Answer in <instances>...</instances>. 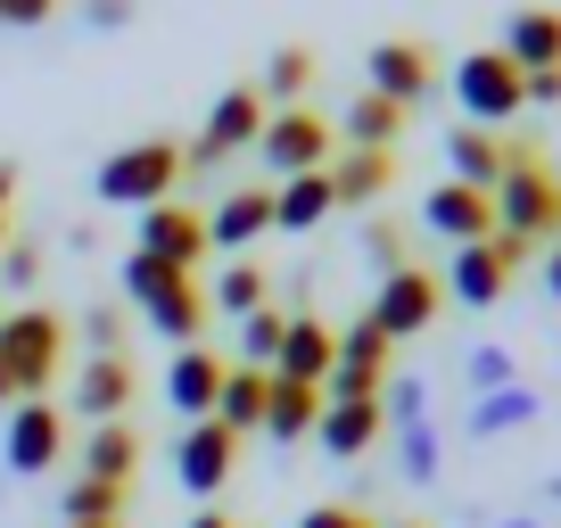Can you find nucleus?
<instances>
[{
	"mask_svg": "<svg viewBox=\"0 0 561 528\" xmlns=\"http://www.w3.org/2000/svg\"><path fill=\"white\" fill-rule=\"evenodd\" d=\"M495 231H512V240L528 248H553L561 240V182L545 174L537 141H504V182H495Z\"/></svg>",
	"mask_w": 561,
	"mask_h": 528,
	"instance_id": "nucleus-1",
	"label": "nucleus"
},
{
	"mask_svg": "<svg viewBox=\"0 0 561 528\" xmlns=\"http://www.w3.org/2000/svg\"><path fill=\"white\" fill-rule=\"evenodd\" d=\"M124 298L140 306V322L158 338H174V347H198V331H207V289H198V273H174V264H158V256H124Z\"/></svg>",
	"mask_w": 561,
	"mask_h": 528,
	"instance_id": "nucleus-2",
	"label": "nucleus"
},
{
	"mask_svg": "<svg viewBox=\"0 0 561 528\" xmlns=\"http://www.w3.org/2000/svg\"><path fill=\"white\" fill-rule=\"evenodd\" d=\"M182 141H124V149H107L100 158V174H91V191L107 198V207H165V191L182 182Z\"/></svg>",
	"mask_w": 561,
	"mask_h": 528,
	"instance_id": "nucleus-3",
	"label": "nucleus"
},
{
	"mask_svg": "<svg viewBox=\"0 0 561 528\" xmlns=\"http://www.w3.org/2000/svg\"><path fill=\"white\" fill-rule=\"evenodd\" d=\"M58 355H67V322L42 314V306H25V314H0V388L9 397H42L58 371Z\"/></svg>",
	"mask_w": 561,
	"mask_h": 528,
	"instance_id": "nucleus-4",
	"label": "nucleus"
},
{
	"mask_svg": "<svg viewBox=\"0 0 561 528\" xmlns=\"http://www.w3.org/2000/svg\"><path fill=\"white\" fill-rule=\"evenodd\" d=\"M455 107H462V124H479V133H504L512 116H520V67H512L504 50H471L455 67Z\"/></svg>",
	"mask_w": 561,
	"mask_h": 528,
	"instance_id": "nucleus-5",
	"label": "nucleus"
},
{
	"mask_svg": "<svg viewBox=\"0 0 561 528\" xmlns=\"http://www.w3.org/2000/svg\"><path fill=\"white\" fill-rule=\"evenodd\" d=\"M438 306H446V289H438V273H421V264H397V273H380V289H371V331L397 347V338H421L430 322H438Z\"/></svg>",
	"mask_w": 561,
	"mask_h": 528,
	"instance_id": "nucleus-6",
	"label": "nucleus"
},
{
	"mask_svg": "<svg viewBox=\"0 0 561 528\" xmlns=\"http://www.w3.org/2000/svg\"><path fill=\"white\" fill-rule=\"evenodd\" d=\"M264 165H273V182H298V174H322L331 165V124L314 116V107H273L256 133Z\"/></svg>",
	"mask_w": 561,
	"mask_h": 528,
	"instance_id": "nucleus-7",
	"label": "nucleus"
},
{
	"mask_svg": "<svg viewBox=\"0 0 561 528\" xmlns=\"http://www.w3.org/2000/svg\"><path fill=\"white\" fill-rule=\"evenodd\" d=\"M58 455H67V422H58V405H42V397L9 405V429H0V471H9V479H34V471H58Z\"/></svg>",
	"mask_w": 561,
	"mask_h": 528,
	"instance_id": "nucleus-8",
	"label": "nucleus"
},
{
	"mask_svg": "<svg viewBox=\"0 0 561 528\" xmlns=\"http://www.w3.org/2000/svg\"><path fill=\"white\" fill-rule=\"evenodd\" d=\"M388 364H397V347H388L371 322H347V331H339V364H331V380H322V405L380 397V388H388Z\"/></svg>",
	"mask_w": 561,
	"mask_h": 528,
	"instance_id": "nucleus-9",
	"label": "nucleus"
},
{
	"mask_svg": "<svg viewBox=\"0 0 561 528\" xmlns=\"http://www.w3.org/2000/svg\"><path fill=\"white\" fill-rule=\"evenodd\" d=\"M264 116H273V107H264V91H224V100L207 107V133H198L182 158H191V165H224L231 149H256Z\"/></svg>",
	"mask_w": 561,
	"mask_h": 528,
	"instance_id": "nucleus-10",
	"label": "nucleus"
},
{
	"mask_svg": "<svg viewBox=\"0 0 561 528\" xmlns=\"http://www.w3.org/2000/svg\"><path fill=\"white\" fill-rule=\"evenodd\" d=\"M133 256H158V264H174V273H198V264H207V215H191V207H140Z\"/></svg>",
	"mask_w": 561,
	"mask_h": 528,
	"instance_id": "nucleus-11",
	"label": "nucleus"
},
{
	"mask_svg": "<svg viewBox=\"0 0 561 528\" xmlns=\"http://www.w3.org/2000/svg\"><path fill=\"white\" fill-rule=\"evenodd\" d=\"M231 462H240V438H231L224 422H191L174 446V479L198 495V504H215V487L231 479Z\"/></svg>",
	"mask_w": 561,
	"mask_h": 528,
	"instance_id": "nucleus-12",
	"label": "nucleus"
},
{
	"mask_svg": "<svg viewBox=\"0 0 561 528\" xmlns=\"http://www.w3.org/2000/svg\"><path fill=\"white\" fill-rule=\"evenodd\" d=\"M421 223L438 231L446 248H479V240H495V198L462 191V182H438V191L421 198Z\"/></svg>",
	"mask_w": 561,
	"mask_h": 528,
	"instance_id": "nucleus-13",
	"label": "nucleus"
},
{
	"mask_svg": "<svg viewBox=\"0 0 561 528\" xmlns=\"http://www.w3.org/2000/svg\"><path fill=\"white\" fill-rule=\"evenodd\" d=\"M224 355L215 347H174V364H165V405L182 413V422H215V397H224Z\"/></svg>",
	"mask_w": 561,
	"mask_h": 528,
	"instance_id": "nucleus-14",
	"label": "nucleus"
},
{
	"mask_svg": "<svg viewBox=\"0 0 561 528\" xmlns=\"http://www.w3.org/2000/svg\"><path fill=\"white\" fill-rule=\"evenodd\" d=\"M339 364V331L322 314H289V331H280V355H273V380H298V388H322Z\"/></svg>",
	"mask_w": 561,
	"mask_h": 528,
	"instance_id": "nucleus-15",
	"label": "nucleus"
},
{
	"mask_svg": "<svg viewBox=\"0 0 561 528\" xmlns=\"http://www.w3.org/2000/svg\"><path fill=\"white\" fill-rule=\"evenodd\" d=\"M364 74H371V91H380L388 107H413V100H430V83H438V58L421 50V42H380V50L364 58Z\"/></svg>",
	"mask_w": 561,
	"mask_h": 528,
	"instance_id": "nucleus-16",
	"label": "nucleus"
},
{
	"mask_svg": "<svg viewBox=\"0 0 561 528\" xmlns=\"http://www.w3.org/2000/svg\"><path fill=\"white\" fill-rule=\"evenodd\" d=\"M495 50H504L520 74H553L561 67V9H512V25H504Z\"/></svg>",
	"mask_w": 561,
	"mask_h": 528,
	"instance_id": "nucleus-17",
	"label": "nucleus"
},
{
	"mask_svg": "<svg viewBox=\"0 0 561 528\" xmlns=\"http://www.w3.org/2000/svg\"><path fill=\"white\" fill-rule=\"evenodd\" d=\"M133 397H140V371L124 364V355H91V364L75 371V405H83L91 422H124Z\"/></svg>",
	"mask_w": 561,
	"mask_h": 528,
	"instance_id": "nucleus-18",
	"label": "nucleus"
},
{
	"mask_svg": "<svg viewBox=\"0 0 561 528\" xmlns=\"http://www.w3.org/2000/svg\"><path fill=\"white\" fill-rule=\"evenodd\" d=\"M446 182H462V191H495V182H504V133L455 124V133H446Z\"/></svg>",
	"mask_w": 561,
	"mask_h": 528,
	"instance_id": "nucleus-19",
	"label": "nucleus"
},
{
	"mask_svg": "<svg viewBox=\"0 0 561 528\" xmlns=\"http://www.w3.org/2000/svg\"><path fill=\"white\" fill-rule=\"evenodd\" d=\"M133 471H140V429L133 422H100L83 438V455H75V479H100V487H124Z\"/></svg>",
	"mask_w": 561,
	"mask_h": 528,
	"instance_id": "nucleus-20",
	"label": "nucleus"
},
{
	"mask_svg": "<svg viewBox=\"0 0 561 528\" xmlns=\"http://www.w3.org/2000/svg\"><path fill=\"white\" fill-rule=\"evenodd\" d=\"M438 289H446L455 306H495V298L512 289V273L495 264V248L479 240V248H455V256H446V282H438Z\"/></svg>",
	"mask_w": 561,
	"mask_h": 528,
	"instance_id": "nucleus-21",
	"label": "nucleus"
},
{
	"mask_svg": "<svg viewBox=\"0 0 561 528\" xmlns=\"http://www.w3.org/2000/svg\"><path fill=\"white\" fill-rule=\"evenodd\" d=\"M545 413V397L528 380L495 388V397H471V413H462V438H504V429H528Z\"/></svg>",
	"mask_w": 561,
	"mask_h": 528,
	"instance_id": "nucleus-22",
	"label": "nucleus"
},
{
	"mask_svg": "<svg viewBox=\"0 0 561 528\" xmlns=\"http://www.w3.org/2000/svg\"><path fill=\"white\" fill-rule=\"evenodd\" d=\"M273 231V191H231V198H215V215H207V248H248V240H264Z\"/></svg>",
	"mask_w": 561,
	"mask_h": 528,
	"instance_id": "nucleus-23",
	"label": "nucleus"
},
{
	"mask_svg": "<svg viewBox=\"0 0 561 528\" xmlns=\"http://www.w3.org/2000/svg\"><path fill=\"white\" fill-rule=\"evenodd\" d=\"M331 207H339L331 165H322V174H298V182H273V231H314Z\"/></svg>",
	"mask_w": 561,
	"mask_h": 528,
	"instance_id": "nucleus-24",
	"label": "nucleus"
},
{
	"mask_svg": "<svg viewBox=\"0 0 561 528\" xmlns=\"http://www.w3.org/2000/svg\"><path fill=\"white\" fill-rule=\"evenodd\" d=\"M388 182H397V158H388V149H347V158H331L339 207H371V198H388Z\"/></svg>",
	"mask_w": 561,
	"mask_h": 528,
	"instance_id": "nucleus-25",
	"label": "nucleus"
},
{
	"mask_svg": "<svg viewBox=\"0 0 561 528\" xmlns=\"http://www.w3.org/2000/svg\"><path fill=\"white\" fill-rule=\"evenodd\" d=\"M264 397H273V371L231 364L224 371V397H215V422H224L231 438H248V429H264Z\"/></svg>",
	"mask_w": 561,
	"mask_h": 528,
	"instance_id": "nucleus-26",
	"label": "nucleus"
},
{
	"mask_svg": "<svg viewBox=\"0 0 561 528\" xmlns=\"http://www.w3.org/2000/svg\"><path fill=\"white\" fill-rule=\"evenodd\" d=\"M388 429V413H380V397H355V405H322V422H314V438L331 446V455H364L371 438Z\"/></svg>",
	"mask_w": 561,
	"mask_h": 528,
	"instance_id": "nucleus-27",
	"label": "nucleus"
},
{
	"mask_svg": "<svg viewBox=\"0 0 561 528\" xmlns=\"http://www.w3.org/2000/svg\"><path fill=\"white\" fill-rule=\"evenodd\" d=\"M314 422H322V388L273 380V397H264V438H273V446H298Z\"/></svg>",
	"mask_w": 561,
	"mask_h": 528,
	"instance_id": "nucleus-28",
	"label": "nucleus"
},
{
	"mask_svg": "<svg viewBox=\"0 0 561 528\" xmlns=\"http://www.w3.org/2000/svg\"><path fill=\"white\" fill-rule=\"evenodd\" d=\"M339 124H347V141H355V149H388V141L404 133V107H388L380 91H355Z\"/></svg>",
	"mask_w": 561,
	"mask_h": 528,
	"instance_id": "nucleus-29",
	"label": "nucleus"
},
{
	"mask_svg": "<svg viewBox=\"0 0 561 528\" xmlns=\"http://www.w3.org/2000/svg\"><path fill=\"white\" fill-rule=\"evenodd\" d=\"M215 306H224V314H256V306H273V273H264L256 256H231L224 282H215Z\"/></svg>",
	"mask_w": 561,
	"mask_h": 528,
	"instance_id": "nucleus-30",
	"label": "nucleus"
},
{
	"mask_svg": "<svg viewBox=\"0 0 561 528\" xmlns=\"http://www.w3.org/2000/svg\"><path fill=\"white\" fill-rule=\"evenodd\" d=\"M67 528H124V487H100V479H75L67 487Z\"/></svg>",
	"mask_w": 561,
	"mask_h": 528,
	"instance_id": "nucleus-31",
	"label": "nucleus"
},
{
	"mask_svg": "<svg viewBox=\"0 0 561 528\" xmlns=\"http://www.w3.org/2000/svg\"><path fill=\"white\" fill-rule=\"evenodd\" d=\"M306 83H314V50H298V42H289V50L264 58V100L298 107V100H306Z\"/></svg>",
	"mask_w": 561,
	"mask_h": 528,
	"instance_id": "nucleus-32",
	"label": "nucleus"
},
{
	"mask_svg": "<svg viewBox=\"0 0 561 528\" xmlns=\"http://www.w3.org/2000/svg\"><path fill=\"white\" fill-rule=\"evenodd\" d=\"M280 331H289V314H280V306H256V314H240V364H248V371H273Z\"/></svg>",
	"mask_w": 561,
	"mask_h": 528,
	"instance_id": "nucleus-33",
	"label": "nucleus"
},
{
	"mask_svg": "<svg viewBox=\"0 0 561 528\" xmlns=\"http://www.w3.org/2000/svg\"><path fill=\"white\" fill-rule=\"evenodd\" d=\"M380 413H388V422H430V380H421V371H404V380H388L380 388Z\"/></svg>",
	"mask_w": 561,
	"mask_h": 528,
	"instance_id": "nucleus-34",
	"label": "nucleus"
},
{
	"mask_svg": "<svg viewBox=\"0 0 561 528\" xmlns=\"http://www.w3.org/2000/svg\"><path fill=\"white\" fill-rule=\"evenodd\" d=\"M397 462H404V479H438V429H430V422H404L397 429Z\"/></svg>",
	"mask_w": 561,
	"mask_h": 528,
	"instance_id": "nucleus-35",
	"label": "nucleus"
},
{
	"mask_svg": "<svg viewBox=\"0 0 561 528\" xmlns=\"http://www.w3.org/2000/svg\"><path fill=\"white\" fill-rule=\"evenodd\" d=\"M462 380H471V397H495V388H512L520 371H512L504 347H471V364H462Z\"/></svg>",
	"mask_w": 561,
	"mask_h": 528,
	"instance_id": "nucleus-36",
	"label": "nucleus"
},
{
	"mask_svg": "<svg viewBox=\"0 0 561 528\" xmlns=\"http://www.w3.org/2000/svg\"><path fill=\"white\" fill-rule=\"evenodd\" d=\"M83 331H91V355H124V314L116 306H91Z\"/></svg>",
	"mask_w": 561,
	"mask_h": 528,
	"instance_id": "nucleus-37",
	"label": "nucleus"
},
{
	"mask_svg": "<svg viewBox=\"0 0 561 528\" xmlns=\"http://www.w3.org/2000/svg\"><path fill=\"white\" fill-rule=\"evenodd\" d=\"M0 273H9V289H34L42 282V256L25 240H9V248H0Z\"/></svg>",
	"mask_w": 561,
	"mask_h": 528,
	"instance_id": "nucleus-38",
	"label": "nucleus"
},
{
	"mask_svg": "<svg viewBox=\"0 0 561 528\" xmlns=\"http://www.w3.org/2000/svg\"><path fill=\"white\" fill-rule=\"evenodd\" d=\"M364 256L380 264V273H397V264H404V240H397V223H371V231H364Z\"/></svg>",
	"mask_w": 561,
	"mask_h": 528,
	"instance_id": "nucleus-39",
	"label": "nucleus"
},
{
	"mask_svg": "<svg viewBox=\"0 0 561 528\" xmlns=\"http://www.w3.org/2000/svg\"><path fill=\"white\" fill-rule=\"evenodd\" d=\"M298 528H380V520H371V512H355V504H314Z\"/></svg>",
	"mask_w": 561,
	"mask_h": 528,
	"instance_id": "nucleus-40",
	"label": "nucleus"
},
{
	"mask_svg": "<svg viewBox=\"0 0 561 528\" xmlns=\"http://www.w3.org/2000/svg\"><path fill=\"white\" fill-rule=\"evenodd\" d=\"M83 25L91 34H116V25H133V0H83Z\"/></svg>",
	"mask_w": 561,
	"mask_h": 528,
	"instance_id": "nucleus-41",
	"label": "nucleus"
},
{
	"mask_svg": "<svg viewBox=\"0 0 561 528\" xmlns=\"http://www.w3.org/2000/svg\"><path fill=\"white\" fill-rule=\"evenodd\" d=\"M58 0H0V25H42Z\"/></svg>",
	"mask_w": 561,
	"mask_h": 528,
	"instance_id": "nucleus-42",
	"label": "nucleus"
},
{
	"mask_svg": "<svg viewBox=\"0 0 561 528\" xmlns=\"http://www.w3.org/2000/svg\"><path fill=\"white\" fill-rule=\"evenodd\" d=\"M488 248H495V264H504V273H520V264H528V256H537V248H528V240H512V231H495V240H488Z\"/></svg>",
	"mask_w": 561,
	"mask_h": 528,
	"instance_id": "nucleus-43",
	"label": "nucleus"
},
{
	"mask_svg": "<svg viewBox=\"0 0 561 528\" xmlns=\"http://www.w3.org/2000/svg\"><path fill=\"white\" fill-rule=\"evenodd\" d=\"M520 100H537V107H553V100H561V67H553V74H520Z\"/></svg>",
	"mask_w": 561,
	"mask_h": 528,
	"instance_id": "nucleus-44",
	"label": "nucleus"
},
{
	"mask_svg": "<svg viewBox=\"0 0 561 528\" xmlns=\"http://www.w3.org/2000/svg\"><path fill=\"white\" fill-rule=\"evenodd\" d=\"M545 298H561V240L545 248Z\"/></svg>",
	"mask_w": 561,
	"mask_h": 528,
	"instance_id": "nucleus-45",
	"label": "nucleus"
},
{
	"mask_svg": "<svg viewBox=\"0 0 561 528\" xmlns=\"http://www.w3.org/2000/svg\"><path fill=\"white\" fill-rule=\"evenodd\" d=\"M182 528H231V520H224V512H215V504H198V512H191V520H182Z\"/></svg>",
	"mask_w": 561,
	"mask_h": 528,
	"instance_id": "nucleus-46",
	"label": "nucleus"
},
{
	"mask_svg": "<svg viewBox=\"0 0 561 528\" xmlns=\"http://www.w3.org/2000/svg\"><path fill=\"white\" fill-rule=\"evenodd\" d=\"M9 198H18V174H9V165H0V223H9Z\"/></svg>",
	"mask_w": 561,
	"mask_h": 528,
	"instance_id": "nucleus-47",
	"label": "nucleus"
},
{
	"mask_svg": "<svg viewBox=\"0 0 561 528\" xmlns=\"http://www.w3.org/2000/svg\"><path fill=\"white\" fill-rule=\"evenodd\" d=\"M495 528H545V520H528V512H512V520H495Z\"/></svg>",
	"mask_w": 561,
	"mask_h": 528,
	"instance_id": "nucleus-48",
	"label": "nucleus"
},
{
	"mask_svg": "<svg viewBox=\"0 0 561 528\" xmlns=\"http://www.w3.org/2000/svg\"><path fill=\"white\" fill-rule=\"evenodd\" d=\"M545 495H553V504H561V479H545Z\"/></svg>",
	"mask_w": 561,
	"mask_h": 528,
	"instance_id": "nucleus-49",
	"label": "nucleus"
},
{
	"mask_svg": "<svg viewBox=\"0 0 561 528\" xmlns=\"http://www.w3.org/2000/svg\"><path fill=\"white\" fill-rule=\"evenodd\" d=\"M404 528H421V520H404Z\"/></svg>",
	"mask_w": 561,
	"mask_h": 528,
	"instance_id": "nucleus-50",
	"label": "nucleus"
}]
</instances>
